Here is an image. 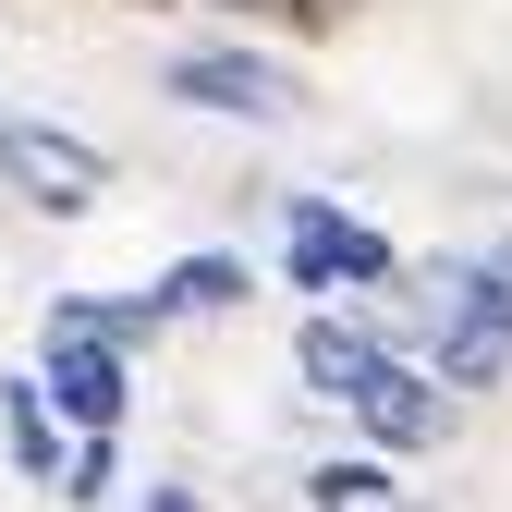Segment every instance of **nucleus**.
<instances>
[{"instance_id": "1", "label": "nucleus", "mask_w": 512, "mask_h": 512, "mask_svg": "<svg viewBox=\"0 0 512 512\" xmlns=\"http://www.w3.org/2000/svg\"><path fill=\"white\" fill-rule=\"evenodd\" d=\"M159 98L171 110H208V122H293L305 110V74H293L281 49H256V37H196V49L159 61Z\"/></svg>"}, {"instance_id": "2", "label": "nucleus", "mask_w": 512, "mask_h": 512, "mask_svg": "<svg viewBox=\"0 0 512 512\" xmlns=\"http://www.w3.org/2000/svg\"><path fill=\"white\" fill-rule=\"evenodd\" d=\"M37 391H49V415L74 427V439H86V427H122V403H135V354L98 330V305H86V293H61V305H49Z\"/></svg>"}, {"instance_id": "3", "label": "nucleus", "mask_w": 512, "mask_h": 512, "mask_svg": "<svg viewBox=\"0 0 512 512\" xmlns=\"http://www.w3.org/2000/svg\"><path fill=\"white\" fill-rule=\"evenodd\" d=\"M0 196H25L37 220H86L110 196V147L74 135V122H37V110H0Z\"/></svg>"}, {"instance_id": "4", "label": "nucleus", "mask_w": 512, "mask_h": 512, "mask_svg": "<svg viewBox=\"0 0 512 512\" xmlns=\"http://www.w3.org/2000/svg\"><path fill=\"white\" fill-rule=\"evenodd\" d=\"M281 269H293V293H330L342 305V293H378L403 256H391V232L354 220L342 196H281Z\"/></svg>"}, {"instance_id": "5", "label": "nucleus", "mask_w": 512, "mask_h": 512, "mask_svg": "<svg viewBox=\"0 0 512 512\" xmlns=\"http://www.w3.org/2000/svg\"><path fill=\"white\" fill-rule=\"evenodd\" d=\"M342 415L366 427V452H378V464H415V452H439V439H452V427H464V403H452V391H439V378H427V366H403V354H391V366H378V378H366V391H354Z\"/></svg>"}, {"instance_id": "6", "label": "nucleus", "mask_w": 512, "mask_h": 512, "mask_svg": "<svg viewBox=\"0 0 512 512\" xmlns=\"http://www.w3.org/2000/svg\"><path fill=\"white\" fill-rule=\"evenodd\" d=\"M378 366H391V342H378V330H354V317H305V342H293V378H305L317 403H354Z\"/></svg>"}, {"instance_id": "7", "label": "nucleus", "mask_w": 512, "mask_h": 512, "mask_svg": "<svg viewBox=\"0 0 512 512\" xmlns=\"http://www.w3.org/2000/svg\"><path fill=\"white\" fill-rule=\"evenodd\" d=\"M147 305H159V317H232V305H256V269H244L232 244H208V256H171Z\"/></svg>"}, {"instance_id": "8", "label": "nucleus", "mask_w": 512, "mask_h": 512, "mask_svg": "<svg viewBox=\"0 0 512 512\" xmlns=\"http://www.w3.org/2000/svg\"><path fill=\"white\" fill-rule=\"evenodd\" d=\"M0 439H13V464H25L37 488H61V452H74V439H61V415H49L37 378H0Z\"/></svg>"}, {"instance_id": "9", "label": "nucleus", "mask_w": 512, "mask_h": 512, "mask_svg": "<svg viewBox=\"0 0 512 512\" xmlns=\"http://www.w3.org/2000/svg\"><path fill=\"white\" fill-rule=\"evenodd\" d=\"M110 488H122V427H86L74 452H61V500H86V512H98Z\"/></svg>"}, {"instance_id": "10", "label": "nucleus", "mask_w": 512, "mask_h": 512, "mask_svg": "<svg viewBox=\"0 0 512 512\" xmlns=\"http://www.w3.org/2000/svg\"><path fill=\"white\" fill-rule=\"evenodd\" d=\"M305 500H317V512H378V500H391V464H378V452L317 464V476H305Z\"/></svg>"}, {"instance_id": "11", "label": "nucleus", "mask_w": 512, "mask_h": 512, "mask_svg": "<svg viewBox=\"0 0 512 512\" xmlns=\"http://www.w3.org/2000/svg\"><path fill=\"white\" fill-rule=\"evenodd\" d=\"M232 13H269V25H305V37H317V25L342 13V0H232Z\"/></svg>"}, {"instance_id": "12", "label": "nucleus", "mask_w": 512, "mask_h": 512, "mask_svg": "<svg viewBox=\"0 0 512 512\" xmlns=\"http://www.w3.org/2000/svg\"><path fill=\"white\" fill-rule=\"evenodd\" d=\"M147 512H208V500L196 488H147Z\"/></svg>"}, {"instance_id": "13", "label": "nucleus", "mask_w": 512, "mask_h": 512, "mask_svg": "<svg viewBox=\"0 0 512 512\" xmlns=\"http://www.w3.org/2000/svg\"><path fill=\"white\" fill-rule=\"evenodd\" d=\"M135 13H171V0H135Z\"/></svg>"}]
</instances>
